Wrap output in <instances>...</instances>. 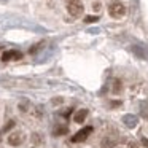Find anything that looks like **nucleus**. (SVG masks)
Returning a JSON list of instances; mask_svg holds the SVG:
<instances>
[{
	"label": "nucleus",
	"instance_id": "obj_16",
	"mask_svg": "<svg viewBox=\"0 0 148 148\" xmlns=\"http://www.w3.org/2000/svg\"><path fill=\"white\" fill-rule=\"evenodd\" d=\"M92 8H94L96 11H99V10H100V3H99V2H96V3L92 5Z\"/></svg>",
	"mask_w": 148,
	"mask_h": 148
},
{
	"label": "nucleus",
	"instance_id": "obj_4",
	"mask_svg": "<svg viewBox=\"0 0 148 148\" xmlns=\"http://www.w3.org/2000/svg\"><path fill=\"white\" fill-rule=\"evenodd\" d=\"M23 58V53L21 51H16V49H10V51H5L2 54V61L3 62H8V61H18V59Z\"/></svg>",
	"mask_w": 148,
	"mask_h": 148
},
{
	"label": "nucleus",
	"instance_id": "obj_11",
	"mask_svg": "<svg viewBox=\"0 0 148 148\" xmlns=\"http://www.w3.org/2000/svg\"><path fill=\"white\" fill-rule=\"evenodd\" d=\"M119 89H121V83H119V80H115V81H113V92L118 94Z\"/></svg>",
	"mask_w": 148,
	"mask_h": 148
},
{
	"label": "nucleus",
	"instance_id": "obj_3",
	"mask_svg": "<svg viewBox=\"0 0 148 148\" xmlns=\"http://www.w3.org/2000/svg\"><path fill=\"white\" fill-rule=\"evenodd\" d=\"M92 132V127L91 126H86L84 129H81V131H78L77 134L72 137V142L73 143H78V142H83V140H86L88 137H89V134Z\"/></svg>",
	"mask_w": 148,
	"mask_h": 148
},
{
	"label": "nucleus",
	"instance_id": "obj_13",
	"mask_svg": "<svg viewBox=\"0 0 148 148\" xmlns=\"http://www.w3.org/2000/svg\"><path fill=\"white\" fill-rule=\"evenodd\" d=\"M42 46H43V43H38V45H35L34 48H30V51H29V53H30V54H34V53H37L40 48H42Z\"/></svg>",
	"mask_w": 148,
	"mask_h": 148
},
{
	"label": "nucleus",
	"instance_id": "obj_1",
	"mask_svg": "<svg viewBox=\"0 0 148 148\" xmlns=\"http://www.w3.org/2000/svg\"><path fill=\"white\" fill-rule=\"evenodd\" d=\"M108 14L112 18H115V19H119V18H123L126 14V7L121 2H113L108 7Z\"/></svg>",
	"mask_w": 148,
	"mask_h": 148
},
{
	"label": "nucleus",
	"instance_id": "obj_18",
	"mask_svg": "<svg viewBox=\"0 0 148 148\" xmlns=\"http://www.w3.org/2000/svg\"><path fill=\"white\" fill-rule=\"evenodd\" d=\"M129 148H137V142H131V143H129Z\"/></svg>",
	"mask_w": 148,
	"mask_h": 148
},
{
	"label": "nucleus",
	"instance_id": "obj_9",
	"mask_svg": "<svg viewBox=\"0 0 148 148\" xmlns=\"http://www.w3.org/2000/svg\"><path fill=\"white\" fill-rule=\"evenodd\" d=\"M142 116L148 119V102H142Z\"/></svg>",
	"mask_w": 148,
	"mask_h": 148
},
{
	"label": "nucleus",
	"instance_id": "obj_8",
	"mask_svg": "<svg viewBox=\"0 0 148 148\" xmlns=\"http://www.w3.org/2000/svg\"><path fill=\"white\" fill-rule=\"evenodd\" d=\"M69 132V127L65 124H58L54 126V129H53V134L54 135H65Z\"/></svg>",
	"mask_w": 148,
	"mask_h": 148
},
{
	"label": "nucleus",
	"instance_id": "obj_6",
	"mask_svg": "<svg viewBox=\"0 0 148 148\" xmlns=\"http://www.w3.org/2000/svg\"><path fill=\"white\" fill-rule=\"evenodd\" d=\"M123 123H124L127 127H135L137 123H138V119H137L135 115H124L123 116Z\"/></svg>",
	"mask_w": 148,
	"mask_h": 148
},
{
	"label": "nucleus",
	"instance_id": "obj_15",
	"mask_svg": "<svg viewBox=\"0 0 148 148\" xmlns=\"http://www.w3.org/2000/svg\"><path fill=\"white\" fill-rule=\"evenodd\" d=\"M121 105V102H118V100H113V102H110V107H119Z\"/></svg>",
	"mask_w": 148,
	"mask_h": 148
},
{
	"label": "nucleus",
	"instance_id": "obj_17",
	"mask_svg": "<svg viewBox=\"0 0 148 148\" xmlns=\"http://www.w3.org/2000/svg\"><path fill=\"white\" fill-rule=\"evenodd\" d=\"M142 145L148 148V138H142Z\"/></svg>",
	"mask_w": 148,
	"mask_h": 148
},
{
	"label": "nucleus",
	"instance_id": "obj_7",
	"mask_svg": "<svg viewBox=\"0 0 148 148\" xmlns=\"http://www.w3.org/2000/svg\"><path fill=\"white\" fill-rule=\"evenodd\" d=\"M86 116H88V110L81 108V110H78V112L73 115V121L75 123H83L84 119H86Z\"/></svg>",
	"mask_w": 148,
	"mask_h": 148
},
{
	"label": "nucleus",
	"instance_id": "obj_14",
	"mask_svg": "<svg viewBox=\"0 0 148 148\" xmlns=\"http://www.w3.org/2000/svg\"><path fill=\"white\" fill-rule=\"evenodd\" d=\"M13 126H14V121H8V124L3 127V131H10V129L13 127Z\"/></svg>",
	"mask_w": 148,
	"mask_h": 148
},
{
	"label": "nucleus",
	"instance_id": "obj_12",
	"mask_svg": "<svg viewBox=\"0 0 148 148\" xmlns=\"http://www.w3.org/2000/svg\"><path fill=\"white\" fill-rule=\"evenodd\" d=\"M96 21H99V16H86L84 18V23H88V24L96 23Z\"/></svg>",
	"mask_w": 148,
	"mask_h": 148
},
{
	"label": "nucleus",
	"instance_id": "obj_2",
	"mask_svg": "<svg viewBox=\"0 0 148 148\" xmlns=\"http://www.w3.org/2000/svg\"><path fill=\"white\" fill-rule=\"evenodd\" d=\"M67 10H69V13H70L72 16H81L84 7H83L81 2H78V0H72L70 3L67 5Z\"/></svg>",
	"mask_w": 148,
	"mask_h": 148
},
{
	"label": "nucleus",
	"instance_id": "obj_10",
	"mask_svg": "<svg viewBox=\"0 0 148 148\" xmlns=\"http://www.w3.org/2000/svg\"><path fill=\"white\" fill-rule=\"evenodd\" d=\"M116 142L115 140H110V138H105V140L102 142V148H110V147H113Z\"/></svg>",
	"mask_w": 148,
	"mask_h": 148
},
{
	"label": "nucleus",
	"instance_id": "obj_19",
	"mask_svg": "<svg viewBox=\"0 0 148 148\" xmlns=\"http://www.w3.org/2000/svg\"><path fill=\"white\" fill-rule=\"evenodd\" d=\"M2 48H3V46H2V45H0V51H2Z\"/></svg>",
	"mask_w": 148,
	"mask_h": 148
},
{
	"label": "nucleus",
	"instance_id": "obj_5",
	"mask_svg": "<svg viewBox=\"0 0 148 148\" xmlns=\"http://www.w3.org/2000/svg\"><path fill=\"white\" fill-rule=\"evenodd\" d=\"M24 140V135L21 134V132H13L11 135H8V143L13 145V147H18V145H21Z\"/></svg>",
	"mask_w": 148,
	"mask_h": 148
}]
</instances>
